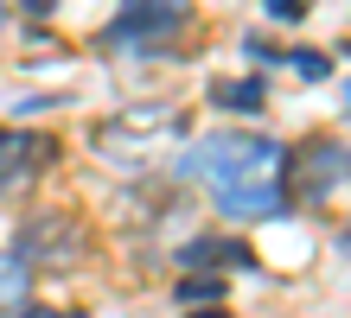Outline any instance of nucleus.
<instances>
[{"label": "nucleus", "instance_id": "1", "mask_svg": "<svg viewBox=\"0 0 351 318\" xmlns=\"http://www.w3.org/2000/svg\"><path fill=\"white\" fill-rule=\"evenodd\" d=\"M275 165H281V140L256 134V127H217V134H204V140H192V146L179 153L173 178H179V185H185V178H198V185L223 191V185L275 178Z\"/></svg>", "mask_w": 351, "mask_h": 318}, {"label": "nucleus", "instance_id": "2", "mask_svg": "<svg viewBox=\"0 0 351 318\" xmlns=\"http://www.w3.org/2000/svg\"><path fill=\"white\" fill-rule=\"evenodd\" d=\"M192 19H198L192 0H121L115 19L96 32V45L115 57H179V38Z\"/></svg>", "mask_w": 351, "mask_h": 318}, {"label": "nucleus", "instance_id": "3", "mask_svg": "<svg viewBox=\"0 0 351 318\" xmlns=\"http://www.w3.org/2000/svg\"><path fill=\"white\" fill-rule=\"evenodd\" d=\"M13 254H19L32 274H71V267H84L90 254H96V229L84 223V210L45 204V210H32V217H19Z\"/></svg>", "mask_w": 351, "mask_h": 318}, {"label": "nucleus", "instance_id": "4", "mask_svg": "<svg viewBox=\"0 0 351 318\" xmlns=\"http://www.w3.org/2000/svg\"><path fill=\"white\" fill-rule=\"evenodd\" d=\"M345 178H351V146L345 140L313 134V140H300V146H281L275 185H281L287 210H294V204H326Z\"/></svg>", "mask_w": 351, "mask_h": 318}, {"label": "nucleus", "instance_id": "5", "mask_svg": "<svg viewBox=\"0 0 351 318\" xmlns=\"http://www.w3.org/2000/svg\"><path fill=\"white\" fill-rule=\"evenodd\" d=\"M58 159H64V140L58 134H45L32 121H0V198L38 185Z\"/></svg>", "mask_w": 351, "mask_h": 318}, {"label": "nucleus", "instance_id": "6", "mask_svg": "<svg viewBox=\"0 0 351 318\" xmlns=\"http://www.w3.org/2000/svg\"><path fill=\"white\" fill-rule=\"evenodd\" d=\"M173 261H179V274H256L262 267V254L237 236V229H204V236H185L179 248H173Z\"/></svg>", "mask_w": 351, "mask_h": 318}, {"label": "nucleus", "instance_id": "7", "mask_svg": "<svg viewBox=\"0 0 351 318\" xmlns=\"http://www.w3.org/2000/svg\"><path fill=\"white\" fill-rule=\"evenodd\" d=\"M217 198V217L223 223H268V217H287V198L275 178H250V185H223L211 191Z\"/></svg>", "mask_w": 351, "mask_h": 318}, {"label": "nucleus", "instance_id": "8", "mask_svg": "<svg viewBox=\"0 0 351 318\" xmlns=\"http://www.w3.org/2000/svg\"><path fill=\"white\" fill-rule=\"evenodd\" d=\"M204 102H211L217 115H243V121H256L268 109V83L262 77H217L211 90H204Z\"/></svg>", "mask_w": 351, "mask_h": 318}, {"label": "nucleus", "instance_id": "9", "mask_svg": "<svg viewBox=\"0 0 351 318\" xmlns=\"http://www.w3.org/2000/svg\"><path fill=\"white\" fill-rule=\"evenodd\" d=\"M223 293H230L223 274H179V280H173L179 312H192V306H223Z\"/></svg>", "mask_w": 351, "mask_h": 318}, {"label": "nucleus", "instance_id": "10", "mask_svg": "<svg viewBox=\"0 0 351 318\" xmlns=\"http://www.w3.org/2000/svg\"><path fill=\"white\" fill-rule=\"evenodd\" d=\"M32 300V267L13 248H0V306H26Z\"/></svg>", "mask_w": 351, "mask_h": 318}, {"label": "nucleus", "instance_id": "11", "mask_svg": "<svg viewBox=\"0 0 351 318\" xmlns=\"http://www.w3.org/2000/svg\"><path fill=\"white\" fill-rule=\"evenodd\" d=\"M281 64H294V77H300V83H326V77H332V57L313 51V45H294Z\"/></svg>", "mask_w": 351, "mask_h": 318}, {"label": "nucleus", "instance_id": "12", "mask_svg": "<svg viewBox=\"0 0 351 318\" xmlns=\"http://www.w3.org/2000/svg\"><path fill=\"white\" fill-rule=\"evenodd\" d=\"M0 318H90L84 306H38V300H26V306H0Z\"/></svg>", "mask_w": 351, "mask_h": 318}, {"label": "nucleus", "instance_id": "13", "mask_svg": "<svg viewBox=\"0 0 351 318\" xmlns=\"http://www.w3.org/2000/svg\"><path fill=\"white\" fill-rule=\"evenodd\" d=\"M262 13L275 19V26H300V19H306V0H262Z\"/></svg>", "mask_w": 351, "mask_h": 318}, {"label": "nucleus", "instance_id": "14", "mask_svg": "<svg viewBox=\"0 0 351 318\" xmlns=\"http://www.w3.org/2000/svg\"><path fill=\"white\" fill-rule=\"evenodd\" d=\"M19 121H32V115H45V109H64V96H26V102H13Z\"/></svg>", "mask_w": 351, "mask_h": 318}, {"label": "nucleus", "instance_id": "15", "mask_svg": "<svg viewBox=\"0 0 351 318\" xmlns=\"http://www.w3.org/2000/svg\"><path fill=\"white\" fill-rule=\"evenodd\" d=\"M58 7H64V0H19V13H26V19H51Z\"/></svg>", "mask_w": 351, "mask_h": 318}, {"label": "nucleus", "instance_id": "16", "mask_svg": "<svg viewBox=\"0 0 351 318\" xmlns=\"http://www.w3.org/2000/svg\"><path fill=\"white\" fill-rule=\"evenodd\" d=\"M179 318H230L223 306H192V312H179Z\"/></svg>", "mask_w": 351, "mask_h": 318}, {"label": "nucleus", "instance_id": "17", "mask_svg": "<svg viewBox=\"0 0 351 318\" xmlns=\"http://www.w3.org/2000/svg\"><path fill=\"white\" fill-rule=\"evenodd\" d=\"M345 109H351V83H345Z\"/></svg>", "mask_w": 351, "mask_h": 318}]
</instances>
